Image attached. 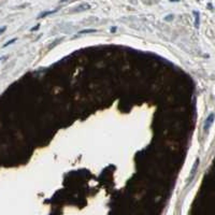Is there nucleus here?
<instances>
[{
  "instance_id": "obj_1",
  "label": "nucleus",
  "mask_w": 215,
  "mask_h": 215,
  "mask_svg": "<svg viewBox=\"0 0 215 215\" xmlns=\"http://www.w3.org/2000/svg\"><path fill=\"white\" fill-rule=\"evenodd\" d=\"M213 122H214V113H213V112H211V113L209 114L208 117L206 118V120H204V126H203L204 132H209L211 126L213 125Z\"/></svg>"
},
{
  "instance_id": "obj_2",
  "label": "nucleus",
  "mask_w": 215,
  "mask_h": 215,
  "mask_svg": "<svg viewBox=\"0 0 215 215\" xmlns=\"http://www.w3.org/2000/svg\"><path fill=\"white\" fill-rule=\"evenodd\" d=\"M198 166H199V158L198 159H196V161H195L194 168L192 169V172H190V179L188 180V183L192 182V180L195 178V173H196V170H197V168H198Z\"/></svg>"
},
{
  "instance_id": "obj_3",
  "label": "nucleus",
  "mask_w": 215,
  "mask_h": 215,
  "mask_svg": "<svg viewBox=\"0 0 215 215\" xmlns=\"http://www.w3.org/2000/svg\"><path fill=\"white\" fill-rule=\"evenodd\" d=\"M58 11V9H55V10H53V11H47V12H43V13H41L38 16V19H44V17H47V15H51V14H54V13H56V12Z\"/></svg>"
},
{
  "instance_id": "obj_4",
  "label": "nucleus",
  "mask_w": 215,
  "mask_h": 215,
  "mask_svg": "<svg viewBox=\"0 0 215 215\" xmlns=\"http://www.w3.org/2000/svg\"><path fill=\"white\" fill-rule=\"evenodd\" d=\"M88 9H90V5H87V3H84V5H80L79 8H76V10L78 11H84V10H88Z\"/></svg>"
},
{
  "instance_id": "obj_5",
  "label": "nucleus",
  "mask_w": 215,
  "mask_h": 215,
  "mask_svg": "<svg viewBox=\"0 0 215 215\" xmlns=\"http://www.w3.org/2000/svg\"><path fill=\"white\" fill-rule=\"evenodd\" d=\"M97 30L96 29H83L81 31H79V35H83V33H96Z\"/></svg>"
},
{
  "instance_id": "obj_6",
  "label": "nucleus",
  "mask_w": 215,
  "mask_h": 215,
  "mask_svg": "<svg viewBox=\"0 0 215 215\" xmlns=\"http://www.w3.org/2000/svg\"><path fill=\"white\" fill-rule=\"evenodd\" d=\"M17 41V38H14V39H11L10 41H8V42H5V44L2 45V49H5V47H9V45H11L12 43H14V42H16Z\"/></svg>"
},
{
  "instance_id": "obj_7",
  "label": "nucleus",
  "mask_w": 215,
  "mask_h": 215,
  "mask_svg": "<svg viewBox=\"0 0 215 215\" xmlns=\"http://www.w3.org/2000/svg\"><path fill=\"white\" fill-rule=\"evenodd\" d=\"M195 16H196V21H195V26H196V28L199 27V12H194Z\"/></svg>"
},
{
  "instance_id": "obj_8",
  "label": "nucleus",
  "mask_w": 215,
  "mask_h": 215,
  "mask_svg": "<svg viewBox=\"0 0 215 215\" xmlns=\"http://www.w3.org/2000/svg\"><path fill=\"white\" fill-rule=\"evenodd\" d=\"M5 30H7V26H2V27L0 28V35H1V33H5Z\"/></svg>"
},
{
  "instance_id": "obj_9",
  "label": "nucleus",
  "mask_w": 215,
  "mask_h": 215,
  "mask_svg": "<svg viewBox=\"0 0 215 215\" xmlns=\"http://www.w3.org/2000/svg\"><path fill=\"white\" fill-rule=\"evenodd\" d=\"M39 27H40V24H38V25L36 26V27H33V28H31V29H30V31H35V30H38V29H39Z\"/></svg>"
},
{
  "instance_id": "obj_10",
  "label": "nucleus",
  "mask_w": 215,
  "mask_h": 215,
  "mask_svg": "<svg viewBox=\"0 0 215 215\" xmlns=\"http://www.w3.org/2000/svg\"><path fill=\"white\" fill-rule=\"evenodd\" d=\"M5 58H7L5 56H2V57H0V61H1V60H3V59H5Z\"/></svg>"
},
{
  "instance_id": "obj_11",
  "label": "nucleus",
  "mask_w": 215,
  "mask_h": 215,
  "mask_svg": "<svg viewBox=\"0 0 215 215\" xmlns=\"http://www.w3.org/2000/svg\"><path fill=\"white\" fill-rule=\"evenodd\" d=\"M66 1H68V0H60V2H66Z\"/></svg>"
}]
</instances>
